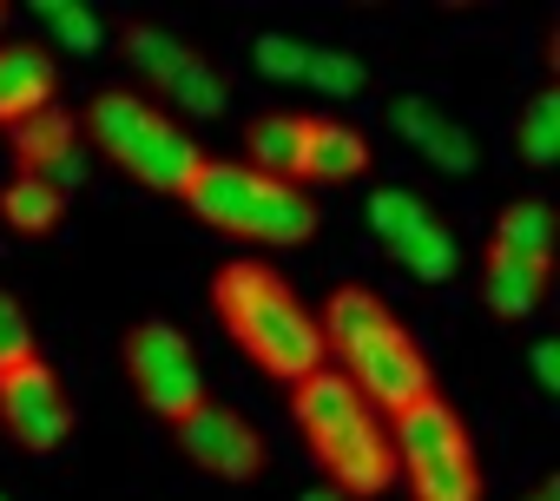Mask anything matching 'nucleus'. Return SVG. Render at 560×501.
I'll return each mask as SVG.
<instances>
[{
	"mask_svg": "<svg viewBox=\"0 0 560 501\" xmlns=\"http://www.w3.org/2000/svg\"><path fill=\"white\" fill-rule=\"evenodd\" d=\"M211 304L224 317V337L277 383H304L311 370H324V337H317V311L277 278L270 265H224L211 278Z\"/></svg>",
	"mask_w": 560,
	"mask_h": 501,
	"instance_id": "f257e3e1",
	"label": "nucleus"
},
{
	"mask_svg": "<svg viewBox=\"0 0 560 501\" xmlns=\"http://www.w3.org/2000/svg\"><path fill=\"white\" fill-rule=\"evenodd\" d=\"M185 211L211 231H231V237H250V244H304L317 237V205L304 185H284V178H264L237 159H198L191 185L178 191Z\"/></svg>",
	"mask_w": 560,
	"mask_h": 501,
	"instance_id": "f03ea898",
	"label": "nucleus"
},
{
	"mask_svg": "<svg viewBox=\"0 0 560 501\" xmlns=\"http://www.w3.org/2000/svg\"><path fill=\"white\" fill-rule=\"evenodd\" d=\"M389 442H396V475H409L416 501H481L475 435L455 416V403L422 396L416 409L389 416Z\"/></svg>",
	"mask_w": 560,
	"mask_h": 501,
	"instance_id": "7ed1b4c3",
	"label": "nucleus"
},
{
	"mask_svg": "<svg viewBox=\"0 0 560 501\" xmlns=\"http://www.w3.org/2000/svg\"><path fill=\"white\" fill-rule=\"evenodd\" d=\"M119 350H126V376H132L139 403H145L152 416L178 422L185 409H198V403H205L198 350H191V337H185V330H172V324L145 317V324H132V330H126V343H119Z\"/></svg>",
	"mask_w": 560,
	"mask_h": 501,
	"instance_id": "20e7f679",
	"label": "nucleus"
},
{
	"mask_svg": "<svg viewBox=\"0 0 560 501\" xmlns=\"http://www.w3.org/2000/svg\"><path fill=\"white\" fill-rule=\"evenodd\" d=\"M0 422H8V442L27 455H54L73 435V409H67V389L47 370V357L0 370Z\"/></svg>",
	"mask_w": 560,
	"mask_h": 501,
	"instance_id": "39448f33",
	"label": "nucleus"
},
{
	"mask_svg": "<svg viewBox=\"0 0 560 501\" xmlns=\"http://www.w3.org/2000/svg\"><path fill=\"white\" fill-rule=\"evenodd\" d=\"M343 376H350L357 396H363L370 409H383V416H402V409H416L422 396H435V370H429V357L416 350V337H409L402 324L376 330V337L343 363Z\"/></svg>",
	"mask_w": 560,
	"mask_h": 501,
	"instance_id": "423d86ee",
	"label": "nucleus"
},
{
	"mask_svg": "<svg viewBox=\"0 0 560 501\" xmlns=\"http://www.w3.org/2000/svg\"><path fill=\"white\" fill-rule=\"evenodd\" d=\"M178 448L205 468V475H218V481H257L264 475V435H257V422H244L237 409H224V403H198V409H185L178 422Z\"/></svg>",
	"mask_w": 560,
	"mask_h": 501,
	"instance_id": "0eeeda50",
	"label": "nucleus"
},
{
	"mask_svg": "<svg viewBox=\"0 0 560 501\" xmlns=\"http://www.w3.org/2000/svg\"><path fill=\"white\" fill-rule=\"evenodd\" d=\"M317 462H324V475H330V488H337L343 501H370V494H383V488L396 481V442H389V422L370 409V416L350 422L330 448H317Z\"/></svg>",
	"mask_w": 560,
	"mask_h": 501,
	"instance_id": "6e6552de",
	"label": "nucleus"
},
{
	"mask_svg": "<svg viewBox=\"0 0 560 501\" xmlns=\"http://www.w3.org/2000/svg\"><path fill=\"white\" fill-rule=\"evenodd\" d=\"M291 416H298V429H304V442L311 448H330L350 422H363L370 416V403L357 396V383L343 376V370H311L304 383H291Z\"/></svg>",
	"mask_w": 560,
	"mask_h": 501,
	"instance_id": "1a4fd4ad",
	"label": "nucleus"
},
{
	"mask_svg": "<svg viewBox=\"0 0 560 501\" xmlns=\"http://www.w3.org/2000/svg\"><path fill=\"white\" fill-rule=\"evenodd\" d=\"M547 284H553V258H521V250H508V244L488 237V258H481V298H488V311H494L501 324L534 317L540 298H547Z\"/></svg>",
	"mask_w": 560,
	"mask_h": 501,
	"instance_id": "9d476101",
	"label": "nucleus"
},
{
	"mask_svg": "<svg viewBox=\"0 0 560 501\" xmlns=\"http://www.w3.org/2000/svg\"><path fill=\"white\" fill-rule=\"evenodd\" d=\"M198 159H205V152L191 145V132H185V126H172V119L159 113V119L139 132V145L119 159V172H126V178H139L145 191H165V198H178V191L191 185Z\"/></svg>",
	"mask_w": 560,
	"mask_h": 501,
	"instance_id": "9b49d317",
	"label": "nucleus"
},
{
	"mask_svg": "<svg viewBox=\"0 0 560 501\" xmlns=\"http://www.w3.org/2000/svg\"><path fill=\"white\" fill-rule=\"evenodd\" d=\"M389 324H396V311H389L370 284H337V291H330V304L317 311L324 363H330V370H343V363H350V357H357L376 330H389Z\"/></svg>",
	"mask_w": 560,
	"mask_h": 501,
	"instance_id": "f8f14e48",
	"label": "nucleus"
},
{
	"mask_svg": "<svg viewBox=\"0 0 560 501\" xmlns=\"http://www.w3.org/2000/svg\"><path fill=\"white\" fill-rule=\"evenodd\" d=\"M54 100H60V67L47 47H27V40L0 47V132L47 113Z\"/></svg>",
	"mask_w": 560,
	"mask_h": 501,
	"instance_id": "ddd939ff",
	"label": "nucleus"
},
{
	"mask_svg": "<svg viewBox=\"0 0 560 501\" xmlns=\"http://www.w3.org/2000/svg\"><path fill=\"white\" fill-rule=\"evenodd\" d=\"M244 165L264 172V178H284V185H304V152H311V113H257L250 132H244Z\"/></svg>",
	"mask_w": 560,
	"mask_h": 501,
	"instance_id": "4468645a",
	"label": "nucleus"
},
{
	"mask_svg": "<svg viewBox=\"0 0 560 501\" xmlns=\"http://www.w3.org/2000/svg\"><path fill=\"white\" fill-rule=\"evenodd\" d=\"M389 126H396L429 165H442V172H475V139H468L448 113H435V106H422V100H396V106H389Z\"/></svg>",
	"mask_w": 560,
	"mask_h": 501,
	"instance_id": "2eb2a0df",
	"label": "nucleus"
},
{
	"mask_svg": "<svg viewBox=\"0 0 560 501\" xmlns=\"http://www.w3.org/2000/svg\"><path fill=\"white\" fill-rule=\"evenodd\" d=\"M370 172V139L343 119L311 113V152H304V185H350Z\"/></svg>",
	"mask_w": 560,
	"mask_h": 501,
	"instance_id": "dca6fc26",
	"label": "nucleus"
},
{
	"mask_svg": "<svg viewBox=\"0 0 560 501\" xmlns=\"http://www.w3.org/2000/svg\"><path fill=\"white\" fill-rule=\"evenodd\" d=\"M152 119H159V106H152V100H139V93H119V86H113V93H100V100L86 106V139H93V145H100V152L119 165V159L139 145V132H145Z\"/></svg>",
	"mask_w": 560,
	"mask_h": 501,
	"instance_id": "f3484780",
	"label": "nucleus"
},
{
	"mask_svg": "<svg viewBox=\"0 0 560 501\" xmlns=\"http://www.w3.org/2000/svg\"><path fill=\"white\" fill-rule=\"evenodd\" d=\"M8 145H14V165L21 172H54L67 152H80V119L67 106H47V113L8 126Z\"/></svg>",
	"mask_w": 560,
	"mask_h": 501,
	"instance_id": "a211bd4d",
	"label": "nucleus"
},
{
	"mask_svg": "<svg viewBox=\"0 0 560 501\" xmlns=\"http://www.w3.org/2000/svg\"><path fill=\"white\" fill-rule=\"evenodd\" d=\"M0 218H8V231H21V237H47V231H60L67 198L40 172H14L8 191H0Z\"/></svg>",
	"mask_w": 560,
	"mask_h": 501,
	"instance_id": "6ab92c4d",
	"label": "nucleus"
},
{
	"mask_svg": "<svg viewBox=\"0 0 560 501\" xmlns=\"http://www.w3.org/2000/svg\"><path fill=\"white\" fill-rule=\"evenodd\" d=\"M126 60H132V67H139V73H145V80L165 93V86L185 73L191 47H185L178 34H165V27H145V21H132V27H126Z\"/></svg>",
	"mask_w": 560,
	"mask_h": 501,
	"instance_id": "aec40b11",
	"label": "nucleus"
},
{
	"mask_svg": "<svg viewBox=\"0 0 560 501\" xmlns=\"http://www.w3.org/2000/svg\"><path fill=\"white\" fill-rule=\"evenodd\" d=\"M396 265H409V278H422V284L455 278V231L429 218L422 231H409V237L396 244Z\"/></svg>",
	"mask_w": 560,
	"mask_h": 501,
	"instance_id": "412c9836",
	"label": "nucleus"
},
{
	"mask_svg": "<svg viewBox=\"0 0 560 501\" xmlns=\"http://www.w3.org/2000/svg\"><path fill=\"white\" fill-rule=\"evenodd\" d=\"M494 244L521 250V258H553V218H547V205H540V198L508 205L501 224H494Z\"/></svg>",
	"mask_w": 560,
	"mask_h": 501,
	"instance_id": "4be33fe9",
	"label": "nucleus"
},
{
	"mask_svg": "<svg viewBox=\"0 0 560 501\" xmlns=\"http://www.w3.org/2000/svg\"><path fill=\"white\" fill-rule=\"evenodd\" d=\"M429 218H435V211H429L416 191H402V185H383V191H370V231H376L389 250H396L409 231H422Z\"/></svg>",
	"mask_w": 560,
	"mask_h": 501,
	"instance_id": "5701e85b",
	"label": "nucleus"
},
{
	"mask_svg": "<svg viewBox=\"0 0 560 501\" xmlns=\"http://www.w3.org/2000/svg\"><path fill=\"white\" fill-rule=\"evenodd\" d=\"M304 86L324 93V100H357L370 86V67L357 54H337V47H311V67H304Z\"/></svg>",
	"mask_w": 560,
	"mask_h": 501,
	"instance_id": "b1692460",
	"label": "nucleus"
},
{
	"mask_svg": "<svg viewBox=\"0 0 560 501\" xmlns=\"http://www.w3.org/2000/svg\"><path fill=\"white\" fill-rule=\"evenodd\" d=\"M34 21H40L67 54H100V47H106V21L86 14V8H67V0H40Z\"/></svg>",
	"mask_w": 560,
	"mask_h": 501,
	"instance_id": "393cba45",
	"label": "nucleus"
},
{
	"mask_svg": "<svg viewBox=\"0 0 560 501\" xmlns=\"http://www.w3.org/2000/svg\"><path fill=\"white\" fill-rule=\"evenodd\" d=\"M521 159L527 165H553L560 159V93H534L521 113Z\"/></svg>",
	"mask_w": 560,
	"mask_h": 501,
	"instance_id": "a878e982",
	"label": "nucleus"
},
{
	"mask_svg": "<svg viewBox=\"0 0 560 501\" xmlns=\"http://www.w3.org/2000/svg\"><path fill=\"white\" fill-rule=\"evenodd\" d=\"M165 93H172L178 106H191V113H205V119L231 106V93H224V80H218V67H211L205 54H191V60H185V73H178V80H172Z\"/></svg>",
	"mask_w": 560,
	"mask_h": 501,
	"instance_id": "bb28decb",
	"label": "nucleus"
},
{
	"mask_svg": "<svg viewBox=\"0 0 560 501\" xmlns=\"http://www.w3.org/2000/svg\"><path fill=\"white\" fill-rule=\"evenodd\" d=\"M250 60H257V73H264V80H304V67H311V47H298L291 34H257Z\"/></svg>",
	"mask_w": 560,
	"mask_h": 501,
	"instance_id": "cd10ccee",
	"label": "nucleus"
},
{
	"mask_svg": "<svg viewBox=\"0 0 560 501\" xmlns=\"http://www.w3.org/2000/svg\"><path fill=\"white\" fill-rule=\"evenodd\" d=\"M27 357H40L34 350V324H27V311H21L14 291H0V370H14Z\"/></svg>",
	"mask_w": 560,
	"mask_h": 501,
	"instance_id": "c85d7f7f",
	"label": "nucleus"
},
{
	"mask_svg": "<svg viewBox=\"0 0 560 501\" xmlns=\"http://www.w3.org/2000/svg\"><path fill=\"white\" fill-rule=\"evenodd\" d=\"M527 363H534V383H540V389L553 396V389H560V343H553V337H540Z\"/></svg>",
	"mask_w": 560,
	"mask_h": 501,
	"instance_id": "c756f323",
	"label": "nucleus"
},
{
	"mask_svg": "<svg viewBox=\"0 0 560 501\" xmlns=\"http://www.w3.org/2000/svg\"><path fill=\"white\" fill-rule=\"evenodd\" d=\"M527 501H560V481H540V488H534Z\"/></svg>",
	"mask_w": 560,
	"mask_h": 501,
	"instance_id": "7c9ffc66",
	"label": "nucleus"
},
{
	"mask_svg": "<svg viewBox=\"0 0 560 501\" xmlns=\"http://www.w3.org/2000/svg\"><path fill=\"white\" fill-rule=\"evenodd\" d=\"M304 501H343V494H337V488H311Z\"/></svg>",
	"mask_w": 560,
	"mask_h": 501,
	"instance_id": "2f4dec72",
	"label": "nucleus"
},
{
	"mask_svg": "<svg viewBox=\"0 0 560 501\" xmlns=\"http://www.w3.org/2000/svg\"><path fill=\"white\" fill-rule=\"evenodd\" d=\"M8 27H14V14H8V8H0V34H8Z\"/></svg>",
	"mask_w": 560,
	"mask_h": 501,
	"instance_id": "473e14b6",
	"label": "nucleus"
},
{
	"mask_svg": "<svg viewBox=\"0 0 560 501\" xmlns=\"http://www.w3.org/2000/svg\"><path fill=\"white\" fill-rule=\"evenodd\" d=\"M0 501H8V494H0Z\"/></svg>",
	"mask_w": 560,
	"mask_h": 501,
	"instance_id": "72a5a7b5",
	"label": "nucleus"
}]
</instances>
